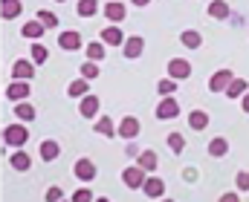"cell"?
Instances as JSON below:
<instances>
[{
	"label": "cell",
	"instance_id": "obj_1",
	"mask_svg": "<svg viewBox=\"0 0 249 202\" xmlns=\"http://www.w3.org/2000/svg\"><path fill=\"white\" fill-rule=\"evenodd\" d=\"M3 141H6L9 147H23V144L29 141V127H26V124H9V127L3 130Z\"/></svg>",
	"mask_w": 249,
	"mask_h": 202
},
{
	"label": "cell",
	"instance_id": "obj_2",
	"mask_svg": "<svg viewBox=\"0 0 249 202\" xmlns=\"http://www.w3.org/2000/svg\"><path fill=\"white\" fill-rule=\"evenodd\" d=\"M145 179H148V171H142L139 165H130V168H124L122 171V182L127 185V188H139L142 191V185H145Z\"/></svg>",
	"mask_w": 249,
	"mask_h": 202
},
{
	"label": "cell",
	"instance_id": "obj_3",
	"mask_svg": "<svg viewBox=\"0 0 249 202\" xmlns=\"http://www.w3.org/2000/svg\"><path fill=\"white\" fill-rule=\"evenodd\" d=\"M180 116V101L174 98V95H165L160 104H157V119H177Z\"/></svg>",
	"mask_w": 249,
	"mask_h": 202
},
{
	"label": "cell",
	"instance_id": "obj_4",
	"mask_svg": "<svg viewBox=\"0 0 249 202\" xmlns=\"http://www.w3.org/2000/svg\"><path fill=\"white\" fill-rule=\"evenodd\" d=\"M232 78H235L232 69H217V72L209 78V90H212V93H226V87L232 84Z\"/></svg>",
	"mask_w": 249,
	"mask_h": 202
},
{
	"label": "cell",
	"instance_id": "obj_5",
	"mask_svg": "<svg viewBox=\"0 0 249 202\" xmlns=\"http://www.w3.org/2000/svg\"><path fill=\"white\" fill-rule=\"evenodd\" d=\"M139 130H142V124H139V119L136 116H124L122 122H119V127H116V136H122V139H136L139 136Z\"/></svg>",
	"mask_w": 249,
	"mask_h": 202
},
{
	"label": "cell",
	"instance_id": "obj_6",
	"mask_svg": "<svg viewBox=\"0 0 249 202\" xmlns=\"http://www.w3.org/2000/svg\"><path fill=\"white\" fill-rule=\"evenodd\" d=\"M72 171H75V176H78L81 182H93V179H96V173H99V171H96V162H93V159H87V156H84V159H78Z\"/></svg>",
	"mask_w": 249,
	"mask_h": 202
},
{
	"label": "cell",
	"instance_id": "obj_7",
	"mask_svg": "<svg viewBox=\"0 0 249 202\" xmlns=\"http://www.w3.org/2000/svg\"><path fill=\"white\" fill-rule=\"evenodd\" d=\"M188 75H191V64H188L186 58H174V61H168V78H174V81L180 84V81H186Z\"/></svg>",
	"mask_w": 249,
	"mask_h": 202
},
{
	"label": "cell",
	"instance_id": "obj_8",
	"mask_svg": "<svg viewBox=\"0 0 249 202\" xmlns=\"http://www.w3.org/2000/svg\"><path fill=\"white\" fill-rule=\"evenodd\" d=\"M6 98L9 101H26L29 98V81H12L9 87H6Z\"/></svg>",
	"mask_w": 249,
	"mask_h": 202
},
{
	"label": "cell",
	"instance_id": "obj_9",
	"mask_svg": "<svg viewBox=\"0 0 249 202\" xmlns=\"http://www.w3.org/2000/svg\"><path fill=\"white\" fill-rule=\"evenodd\" d=\"M99 38H102V44H105V47H122V44H124V35H122V29H119L116 23L105 26Z\"/></svg>",
	"mask_w": 249,
	"mask_h": 202
},
{
	"label": "cell",
	"instance_id": "obj_10",
	"mask_svg": "<svg viewBox=\"0 0 249 202\" xmlns=\"http://www.w3.org/2000/svg\"><path fill=\"white\" fill-rule=\"evenodd\" d=\"M142 194L151 197V200H162V194H165V182H162L160 176H148L145 185H142Z\"/></svg>",
	"mask_w": 249,
	"mask_h": 202
},
{
	"label": "cell",
	"instance_id": "obj_11",
	"mask_svg": "<svg viewBox=\"0 0 249 202\" xmlns=\"http://www.w3.org/2000/svg\"><path fill=\"white\" fill-rule=\"evenodd\" d=\"M58 47L67 49V52H75L81 49V35L75 29H67V32H58Z\"/></svg>",
	"mask_w": 249,
	"mask_h": 202
},
{
	"label": "cell",
	"instance_id": "obj_12",
	"mask_svg": "<svg viewBox=\"0 0 249 202\" xmlns=\"http://www.w3.org/2000/svg\"><path fill=\"white\" fill-rule=\"evenodd\" d=\"M32 75H35V64H32V61L20 58V61L12 64V78H15V81H29Z\"/></svg>",
	"mask_w": 249,
	"mask_h": 202
},
{
	"label": "cell",
	"instance_id": "obj_13",
	"mask_svg": "<svg viewBox=\"0 0 249 202\" xmlns=\"http://www.w3.org/2000/svg\"><path fill=\"white\" fill-rule=\"evenodd\" d=\"M142 49H145V41H142L139 35H130V38H124V44H122L124 58H139V55H142Z\"/></svg>",
	"mask_w": 249,
	"mask_h": 202
},
{
	"label": "cell",
	"instance_id": "obj_14",
	"mask_svg": "<svg viewBox=\"0 0 249 202\" xmlns=\"http://www.w3.org/2000/svg\"><path fill=\"white\" fill-rule=\"evenodd\" d=\"M38 153H41V159H44V162H55V159L61 156V144H58L55 139H44Z\"/></svg>",
	"mask_w": 249,
	"mask_h": 202
},
{
	"label": "cell",
	"instance_id": "obj_15",
	"mask_svg": "<svg viewBox=\"0 0 249 202\" xmlns=\"http://www.w3.org/2000/svg\"><path fill=\"white\" fill-rule=\"evenodd\" d=\"M9 165H12L15 171H20V173H23V171H29V168H32V156H29L23 147H18V150L9 156Z\"/></svg>",
	"mask_w": 249,
	"mask_h": 202
},
{
	"label": "cell",
	"instance_id": "obj_16",
	"mask_svg": "<svg viewBox=\"0 0 249 202\" xmlns=\"http://www.w3.org/2000/svg\"><path fill=\"white\" fill-rule=\"evenodd\" d=\"M20 12H23V3L20 0H0V17L3 20H15Z\"/></svg>",
	"mask_w": 249,
	"mask_h": 202
},
{
	"label": "cell",
	"instance_id": "obj_17",
	"mask_svg": "<svg viewBox=\"0 0 249 202\" xmlns=\"http://www.w3.org/2000/svg\"><path fill=\"white\" fill-rule=\"evenodd\" d=\"M78 113H81L84 119H93V116H99V98L87 93V95L81 98V104H78Z\"/></svg>",
	"mask_w": 249,
	"mask_h": 202
},
{
	"label": "cell",
	"instance_id": "obj_18",
	"mask_svg": "<svg viewBox=\"0 0 249 202\" xmlns=\"http://www.w3.org/2000/svg\"><path fill=\"white\" fill-rule=\"evenodd\" d=\"M136 165H139L142 171H148V173H151V171H157V168H160V159H157V153H154V150H142V153L136 156Z\"/></svg>",
	"mask_w": 249,
	"mask_h": 202
},
{
	"label": "cell",
	"instance_id": "obj_19",
	"mask_svg": "<svg viewBox=\"0 0 249 202\" xmlns=\"http://www.w3.org/2000/svg\"><path fill=\"white\" fill-rule=\"evenodd\" d=\"M124 15H127V9H124L122 3H116V0H110V3L105 6V17H107L110 23H119V20H124Z\"/></svg>",
	"mask_w": 249,
	"mask_h": 202
},
{
	"label": "cell",
	"instance_id": "obj_20",
	"mask_svg": "<svg viewBox=\"0 0 249 202\" xmlns=\"http://www.w3.org/2000/svg\"><path fill=\"white\" fill-rule=\"evenodd\" d=\"M188 127L191 130H206L209 127V113L206 110H191L188 113Z\"/></svg>",
	"mask_w": 249,
	"mask_h": 202
},
{
	"label": "cell",
	"instance_id": "obj_21",
	"mask_svg": "<svg viewBox=\"0 0 249 202\" xmlns=\"http://www.w3.org/2000/svg\"><path fill=\"white\" fill-rule=\"evenodd\" d=\"M247 93H249L247 78H232V84L226 87V95H229V98H244Z\"/></svg>",
	"mask_w": 249,
	"mask_h": 202
},
{
	"label": "cell",
	"instance_id": "obj_22",
	"mask_svg": "<svg viewBox=\"0 0 249 202\" xmlns=\"http://www.w3.org/2000/svg\"><path fill=\"white\" fill-rule=\"evenodd\" d=\"M209 15H212L214 20H226L232 12H229V3H226V0H212V3H209Z\"/></svg>",
	"mask_w": 249,
	"mask_h": 202
},
{
	"label": "cell",
	"instance_id": "obj_23",
	"mask_svg": "<svg viewBox=\"0 0 249 202\" xmlns=\"http://www.w3.org/2000/svg\"><path fill=\"white\" fill-rule=\"evenodd\" d=\"M20 35H23V38H29V41H38V38H44V26H41L38 20H29V23H23Z\"/></svg>",
	"mask_w": 249,
	"mask_h": 202
},
{
	"label": "cell",
	"instance_id": "obj_24",
	"mask_svg": "<svg viewBox=\"0 0 249 202\" xmlns=\"http://www.w3.org/2000/svg\"><path fill=\"white\" fill-rule=\"evenodd\" d=\"M87 90H90V81H87V78H78V81H72V84L67 87L70 98H84V95H87Z\"/></svg>",
	"mask_w": 249,
	"mask_h": 202
},
{
	"label": "cell",
	"instance_id": "obj_25",
	"mask_svg": "<svg viewBox=\"0 0 249 202\" xmlns=\"http://www.w3.org/2000/svg\"><path fill=\"white\" fill-rule=\"evenodd\" d=\"M15 116H18V122H32L35 119V107L29 101H18L15 104Z\"/></svg>",
	"mask_w": 249,
	"mask_h": 202
},
{
	"label": "cell",
	"instance_id": "obj_26",
	"mask_svg": "<svg viewBox=\"0 0 249 202\" xmlns=\"http://www.w3.org/2000/svg\"><path fill=\"white\" fill-rule=\"evenodd\" d=\"M93 130H96L99 136H110V139H113V136H116V124H113V119L102 116V119H99V122L93 124Z\"/></svg>",
	"mask_w": 249,
	"mask_h": 202
},
{
	"label": "cell",
	"instance_id": "obj_27",
	"mask_svg": "<svg viewBox=\"0 0 249 202\" xmlns=\"http://www.w3.org/2000/svg\"><path fill=\"white\" fill-rule=\"evenodd\" d=\"M180 41H183V47H186V49H197V47L203 44V35H200L197 29H186V32L180 35Z\"/></svg>",
	"mask_w": 249,
	"mask_h": 202
},
{
	"label": "cell",
	"instance_id": "obj_28",
	"mask_svg": "<svg viewBox=\"0 0 249 202\" xmlns=\"http://www.w3.org/2000/svg\"><path fill=\"white\" fill-rule=\"evenodd\" d=\"M29 55H32V64H47V58H50V49H47L44 44L32 41V49H29Z\"/></svg>",
	"mask_w": 249,
	"mask_h": 202
},
{
	"label": "cell",
	"instance_id": "obj_29",
	"mask_svg": "<svg viewBox=\"0 0 249 202\" xmlns=\"http://www.w3.org/2000/svg\"><path fill=\"white\" fill-rule=\"evenodd\" d=\"M209 153H212V156H226V153H229V141H226L223 136H214V139L209 141Z\"/></svg>",
	"mask_w": 249,
	"mask_h": 202
},
{
	"label": "cell",
	"instance_id": "obj_30",
	"mask_svg": "<svg viewBox=\"0 0 249 202\" xmlns=\"http://www.w3.org/2000/svg\"><path fill=\"white\" fill-rule=\"evenodd\" d=\"M78 17H93L96 12H99V3L96 0H78Z\"/></svg>",
	"mask_w": 249,
	"mask_h": 202
},
{
	"label": "cell",
	"instance_id": "obj_31",
	"mask_svg": "<svg viewBox=\"0 0 249 202\" xmlns=\"http://www.w3.org/2000/svg\"><path fill=\"white\" fill-rule=\"evenodd\" d=\"M35 20H38V23H41V26H44V29H55V26H58V17H55V15H53V12H47V9H41V12H38V17H35Z\"/></svg>",
	"mask_w": 249,
	"mask_h": 202
},
{
	"label": "cell",
	"instance_id": "obj_32",
	"mask_svg": "<svg viewBox=\"0 0 249 202\" xmlns=\"http://www.w3.org/2000/svg\"><path fill=\"white\" fill-rule=\"evenodd\" d=\"M102 58H105V44H102V41L90 44V47H87V61H96V64H99Z\"/></svg>",
	"mask_w": 249,
	"mask_h": 202
},
{
	"label": "cell",
	"instance_id": "obj_33",
	"mask_svg": "<svg viewBox=\"0 0 249 202\" xmlns=\"http://www.w3.org/2000/svg\"><path fill=\"white\" fill-rule=\"evenodd\" d=\"M174 90H177V81L174 78H162L160 84H157V93L165 98V95H174Z\"/></svg>",
	"mask_w": 249,
	"mask_h": 202
},
{
	"label": "cell",
	"instance_id": "obj_34",
	"mask_svg": "<svg viewBox=\"0 0 249 202\" xmlns=\"http://www.w3.org/2000/svg\"><path fill=\"white\" fill-rule=\"evenodd\" d=\"M81 78H87V81L99 78V64H96V61H84V64H81Z\"/></svg>",
	"mask_w": 249,
	"mask_h": 202
},
{
	"label": "cell",
	"instance_id": "obj_35",
	"mask_svg": "<svg viewBox=\"0 0 249 202\" xmlns=\"http://www.w3.org/2000/svg\"><path fill=\"white\" fill-rule=\"evenodd\" d=\"M168 147H171L174 153H183V147H186V139H183L180 133H171V136H168Z\"/></svg>",
	"mask_w": 249,
	"mask_h": 202
},
{
	"label": "cell",
	"instance_id": "obj_36",
	"mask_svg": "<svg viewBox=\"0 0 249 202\" xmlns=\"http://www.w3.org/2000/svg\"><path fill=\"white\" fill-rule=\"evenodd\" d=\"M72 202H93V191H90V188H78V191L72 194Z\"/></svg>",
	"mask_w": 249,
	"mask_h": 202
},
{
	"label": "cell",
	"instance_id": "obj_37",
	"mask_svg": "<svg viewBox=\"0 0 249 202\" xmlns=\"http://www.w3.org/2000/svg\"><path fill=\"white\" fill-rule=\"evenodd\" d=\"M44 197H47V202H61L64 200V191L58 188V185H53V188H47V194H44Z\"/></svg>",
	"mask_w": 249,
	"mask_h": 202
},
{
	"label": "cell",
	"instance_id": "obj_38",
	"mask_svg": "<svg viewBox=\"0 0 249 202\" xmlns=\"http://www.w3.org/2000/svg\"><path fill=\"white\" fill-rule=\"evenodd\" d=\"M235 182H238L241 191H249V171H241V173L235 176Z\"/></svg>",
	"mask_w": 249,
	"mask_h": 202
},
{
	"label": "cell",
	"instance_id": "obj_39",
	"mask_svg": "<svg viewBox=\"0 0 249 202\" xmlns=\"http://www.w3.org/2000/svg\"><path fill=\"white\" fill-rule=\"evenodd\" d=\"M217 202H241V197H238V194H223Z\"/></svg>",
	"mask_w": 249,
	"mask_h": 202
},
{
	"label": "cell",
	"instance_id": "obj_40",
	"mask_svg": "<svg viewBox=\"0 0 249 202\" xmlns=\"http://www.w3.org/2000/svg\"><path fill=\"white\" fill-rule=\"evenodd\" d=\"M241 107H244V113H249V93L241 98Z\"/></svg>",
	"mask_w": 249,
	"mask_h": 202
},
{
	"label": "cell",
	"instance_id": "obj_41",
	"mask_svg": "<svg viewBox=\"0 0 249 202\" xmlns=\"http://www.w3.org/2000/svg\"><path fill=\"white\" fill-rule=\"evenodd\" d=\"M130 3H133V6H148L151 0H130Z\"/></svg>",
	"mask_w": 249,
	"mask_h": 202
},
{
	"label": "cell",
	"instance_id": "obj_42",
	"mask_svg": "<svg viewBox=\"0 0 249 202\" xmlns=\"http://www.w3.org/2000/svg\"><path fill=\"white\" fill-rule=\"evenodd\" d=\"M93 202H110V200H105V197H99V200H93Z\"/></svg>",
	"mask_w": 249,
	"mask_h": 202
},
{
	"label": "cell",
	"instance_id": "obj_43",
	"mask_svg": "<svg viewBox=\"0 0 249 202\" xmlns=\"http://www.w3.org/2000/svg\"><path fill=\"white\" fill-rule=\"evenodd\" d=\"M157 202H174V200H157Z\"/></svg>",
	"mask_w": 249,
	"mask_h": 202
},
{
	"label": "cell",
	"instance_id": "obj_44",
	"mask_svg": "<svg viewBox=\"0 0 249 202\" xmlns=\"http://www.w3.org/2000/svg\"><path fill=\"white\" fill-rule=\"evenodd\" d=\"M55 3H67V0H55Z\"/></svg>",
	"mask_w": 249,
	"mask_h": 202
},
{
	"label": "cell",
	"instance_id": "obj_45",
	"mask_svg": "<svg viewBox=\"0 0 249 202\" xmlns=\"http://www.w3.org/2000/svg\"><path fill=\"white\" fill-rule=\"evenodd\" d=\"M61 202H67V200H61ZM70 202H72V200H70Z\"/></svg>",
	"mask_w": 249,
	"mask_h": 202
}]
</instances>
